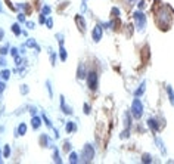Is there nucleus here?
Returning <instances> with one entry per match:
<instances>
[{"mask_svg": "<svg viewBox=\"0 0 174 164\" xmlns=\"http://www.w3.org/2000/svg\"><path fill=\"white\" fill-rule=\"evenodd\" d=\"M133 21H134V27L137 31H143L146 28V22H148V18L146 15L142 12V10H136L133 13Z\"/></svg>", "mask_w": 174, "mask_h": 164, "instance_id": "nucleus-1", "label": "nucleus"}, {"mask_svg": "<svg viewBox=\"0 0 174 164\" xmlns=\"http://www.w3.org/2000/svg\"><path fill=\"white\" fill-rule=\"evenodd\" d=\"M130 111H131V115H133L134 120H140L142 118V115H143V104H142V101L137 96H134V99L131 102Z\"/></svg>", "mask_w": 174, "mask_h": 164, "instance_id": "nucleus-2", "label": "nucleus"}, {"mask_svg": "<svg viewBox=\"0 0 174 164\" xmlns=\"http://www.w3.org/2000/svg\"><path fill=\"white\" fill-rule=\"evenodd\" d=\"M80 157H81V161H83V163H90V161L93 160V157H94V148H93L91 143H86V145H84V148H83Z\"/></svg>", "mask_w": 174, "mask_h": 164, "instance_id": "nucleus-3", "label": "nucleus"}, {"mask_svg": "<svg viewBox=\"0 0 174 164\" xmlns=\"http://www.w3.org/2000/svg\"><path fill=\"white\" fill-rule=\"evenodd\" d=\"M87 87L90 90H96L99 87V76L96 71H88L87 73Z\"/></svg>", "mask_w": 174, "mask_h": 164, "instance_id": "nucleus-4", "label": "nucleus"}, {"mask_svg": "<svg viewBox=\"0 0 174 164\" xmlns=\"http://www.w3.org/2000/svg\"><path fill=\"white\" fill-rule=\"evenodd\" d=\"M91 37H93V40L94 41H100L102 40V37H103V27H102V24H100V25H96V27L93 28V31H91Z\"/></svg>", "mask_w": 174, "mask_h": 164, "instance_id": "nucleus-5", "label": "nucleus"}, {"mask_svg": "<svg viewBox=\"0 0 174 164\" xmlns=\"http://www.w3.org/2000/svg\"><path fill=\"white\" fill-rule=\"evenodd\" d=\"M148 127L154 132V133H156V132H159L161 130V123H159V120H156V118H148Z\"/></svg>", "mask_w": 174, "mask_h": 164, "instance_id": "nucleus-6", "label": "nucleus"}, {"mask_svg": "<svg viewBox=\"0 0 174 164\" xmlns=\"http://www.w3.org/2000/svg\"><path fill=\"white\" fill-rule=\"evenodd\" d=\"M75 24H77V27L80 28V31L84 34V33H86L87 25H86V19H84L83 15H77V16H75Z\"/></svg>", "mask_w": 174, "mask_h": 164, "instance_id": "nucleus-7", "label": "nucleus"}, {"mask_svg": "<svg viewBox=\"0 0 174 164\" xmlns=\"http://www.w3.org/2000/svg\"><path fill=\"white\" fill-rule=\"evenodd\" d=\"M86 77H87L86 67H84V64H80V65H78V68H77V79L83 80V79H86Z\"/></svg>", "mask_w": 174, "mask_h": 164, "instance_id": "nucleus-8", "label": "nucleus"}, {"mask_svg": "<svg viewBox=\"0 0 174 164\" xmlns=\"http://www.w3.org/2000/svg\"><path fill=\"white\" fill-rule=\"evenodd\" d=\"M155 143H156V146L161 149V152H162V155H167V149H165V143H164V140L159 138V136H155Z\"/></svg>", "mask_w": 174, "mask_h": 164, "instance_id": "nucleus-9", "label": "nucleus"}, {"mask_svg": "<svg viewBox=\"0 0 174 164\" xmlns=\"http://www.w3.org/2000/svg\"><path fill=\"white\" fill-rule=\"evenodd\" d=\"M61 108H62V113H64V114H68V115L72 114V110H71L68 105H65V98H64V96H61Z\"/></svg>", "mask_w": 174, "mask_h": 164, "instance_id": "nucleus-10", "label": "nucleus"}, {"mask_svg": "<svg viewBox=\"0 0 174 164\" xmlns=\"http://www.w3.org/2000/svg\"><path fill=\"white\" fill-rule=\"evenodd\" d=\"M145 90H146V82H142L140 83V86L134 90V96H137V98H140L143 93H145Z\"/></svg>", "mask_w": 174, "mask_h": 164, "instance_id": "nucleus-11", "label": "nucleus"}, {"mask_svg": "<svg viewBox=\"0 0 174 164\" xmlns=\"http://www.w3.org/2000/svg\"><path fill=\"white\" fill-rule=\"evenodd\" d=\"M65 130H67V133H72V132L77 130V124L74 123V121H68L67 126H65Z\"/></svg>", "mask_w": 174, "mask_h": 164, "instance_id": "nucleus-12", "label": "nucleus"}, {"mask_svg": "<svg viewBox=\"0 0 174 164\" xmlns=\"http://www.w3.org/2000/svg\"><path fill=\"white\" fill-rule=\"evenodd\" d=\"M167 95H168V101L170 104L174 107V89L171 86H167Z\"/></svg>", "mask_w": 174, "mask_h": 164, "instance_id": "nucleus-13", "label": "nucleus"}, {"mask_svg": "<svg viewBox=\"0 0 174 164\" xmlns=\"http://www.w3.org/2000/svg\"><path fill=\"white\" fill-rule=\"evenodd\" d=\"M131 118H133V115H131V111H130V113L127 111V113L124 114V124H126V127H127V129H130Z\"/></svg>", "mask_w": 174, "mask_h": 164, "instance_id": "nucleus-14", "label": "nucleus"}, {"mask_svg": "<svg viewBox=\"0 0 174 164\" xmlns=\"http://www.w3.org/2000/svg\"><path fill=\"white\" fill-rule=\"evenodd\" d=\"M40 124H42L40 117H33V118H31V126H33V129H39Z\"/></svg>", "mask_w": 174, "mask_h": 164, "instance_id": "nucleus-15", "label": "nucleus"}, {"mask_svg": "<svg viewBox=\"0 0 174 164\" xmlns=\"http://www.w3.org/2000/svg\"><path fill=\"white\" fill-rule=\"evenodd\" d=\"M78 161H81V160L78 158V154H77V152H71V154H69V163L75 164V163H78Z\"/></svg>", "mask_w": 174, "mask_h": 164, "instance_id": "nucleus-16", "label": "nucleus"}, {"mask_svg": "<svg viewBox=\"0 0 174 164\" xmlns=\"http://www.w3.org/2000/svg\"><path fill=\"white\" fill-rule=\"evenodd\" d=\"M18 133H19V136H24L25 133H27V124L25 123H21L18 126Z\"/></svg>", "mask_w": 174, "mask_h": 164, "instance_id": "nucleus-17", "label": "nucleus"}, {"mask_svg": "<svg viewBox=\"0 0 174 164\" xmlns=\"http://www.w3.org/2000/svg\"><path fill=\"white\" fill-rule=\"evenodd\" d=\"M61 61L62 62H65L67 61V58H68V53H67V50H65V47H64V44H61Z\"/></svg>", "mask_w": 174, "mask_h": 164, "instance_id": "nucleus-18", "label": "nucleus"}, {"mask_svg": "<svg viewBox=\"0 0 174 164\" xmlns=\"http://www.w3.org/2000/svg\"><path fill=\"white\" fill-rule=\"evenodd\" d=\"M0 77H1V80H9V77H10V71H9V70H3V71L0 73Z\"/></svg>", "mask_w": 174, "mask_h": 164, "instance_id": "nucleus-19", "label": "nucleus"}, {"mask_svg": "<svg viewBox=\"0 0 174 164\" xmlns=\"http://www.w3.org/2000/svg\"><path fill=\"white\" fill-rule=\"evenodd\" d=\"M142 163H152V155L151 154H143L142 155Z\"/></svg>", "mask_w": 174, "mask_h": 164, "instance_id": "nucleus-20", "label": "nucleus"}, {"mask_svg": "<svg viewBox=\"0 0 174 164\" xmlns=\"http://www.w3.org/2000/svg\"><path fill=\"white\" fill-rule=\"evenodd\" d=\"M12 31H13V34H15V36H19V34H21L19 24H13V25H12Z\"/></svg>", "mask_w": 174, "mask_h": 164, "instance_id": "nucleus-21", "label": "nucleus"}, {"mask_svg": "<svg viewBox=\"0 0 174 164\" xmlns=\"http://www.w3.org/2000/svg\"><path fill=\"white\" fill-rule=\"evenodd\" d=\"M111 13H112V16H114V18H120V15H121V12H120V9H118V7H112Z\"/></svg>", "mask_w": 174, "mask_h": 164, "instance_id": "nucleus-22", "label": "nucleus"}, {"mask_svg": "<svg viewBox=\"0 0 174 164\" xmlns=\"http://www.w3.org/2000/svg\"><path fill=\"white\" fill-rule=\"evenodd\" d=\"M9 155H10V146L6 145V146H4V151H3V157H4V158H9Z\"/></svg>", "mask_w": 174, "mask_h": 164, "instance_id": "nucleus-23", "label": "nucleus"}, {"mask_svg": "<svg viewBox=\"0 0 174 164\" xmlns=\"http://www.w3.org/2000/svg\"><path fill=\"white\" fill-rule=\"evenodd\" d=\"M7 52H9V46H7V44H4L3 47H0V55H1V56L7 55Z\"/></svg>", "mask_w": 174, "mask_h": 164, "instance_id": "nucleus-24", "label": "nucleus"}, {"mask_svg": "<svg viewBox=\"0 0 174 164\" xmlns=\"http://www.w3.org/2000/svg\"><path fill=\"white\" fill-rule=\"evenodd\" d=\"M40 140H42V143H43V146H47V145H49V142H50V140H49V138H47V135H43Z\"/></svg>", "mask_w": 174, "mask_h": 164, "instance_id": "nucleus-25", "label": "nucleus"}, {"mask_svg": "<svg viewBox=\"0 0 174 164\" xmlns=\"http://www.w3.org/2000/svg\"><path fill=\"white\" fill-rule=\"evenodd\" d=\"M53 160H55L56 163H62V160L59 158V152H58L56 149H55V154H53Z\"/></svg>", "mask_w": 174, "mask_h": 164, "instance_id": "nucleus-26", "label": "nucleus"}, {"mask_svg": "<svg viewBox=\"0 0 174 164\" xmlns=\"http://www.w3.org/2000/svg\"><path fill=\"white\" fill-rule=\"evenodd\" d=\"M129 136H130V132H129V129H126V130H124V132L121 133V139H124V138L127 139Z\"/></svg>", "mask_w": 174, "mask_h": 164, "instance_id": "nucleus-27", "label": "nucleus"}, {"mask_svg": "<svg viewBox=\"0 0 174 164\" xmlns=\"http://www.w3.org/2000/svg\"><path fill=\"white\" fill-rule=\"evenodd\" d=\"M64 151H65V152H67V151H68V152L71 151V143H69V142H65V143H64Z\"/></svg>", "mask_w": 174, "mask_h": 164, "instance_id": "nucleus-28", "label": "nucleus"}, {"mask_svg": "<svg viewBox=\"0 0 174 164\" xmlns=\"http://www.w3.org/2000/svg\"><path fill=\"white\" fill-rule=\"evenodd\" d=\"M90 111H91V108H90V105L88 104H84V114H90Z\"/></svg>", "mask_w": 174, "mask_h": 164, "instance_id": "nucleus-29", "label": "nucleus"}, {"mask_svg": "<svg viewBox=\"0 0 174 164\" xmlns=\"http://www.w3.org/2000/svg\"><path fill=\"white\" fill-rule=\"evenodd\" d=\"M43 120H44V123H46V126H47V127H52V123H50V120H49V118H47V117H46L44 114H43Z\"/></svg>", "mask_w": 174, "mask_h": 164, "instance_id": "nucleus-30", "label": "nucleus"}, {"mask_svg": "<svg viewBox=\"0 0 174 164\" xmlns=\"http://www.w3.org/2000/svg\"><path fill=\"white\" fill-rule=\"evenodd\" d=\"M42 13H44V15H49V13H50V7H49V6H44L43 12H42Z\"/></svg>", "mask_w": 174, "mask_h": 164, "instance_id": "nucleus-31", "label": "nucleus"}, {"mask_svg": "<svg viewBox=\"0 0 174 164\" xmlns=\"http://www.w3.org/2000/svg\"><path fill=\"white\" fill-rule=\"evenodd\" d=\"M137 6H139V9H145V6H146V4H145V0H140V1L137 3Z\"/></svg>", "mask_w": 174, "mask_h": 164, "instance_id": "nucleus-32", "label": "nucleus"}, {"mask_svg": "<svg viewBox=\"0 0 174 164\" xmlns=\"http://www.w3.org/2000/svg\"><path fill=\"white\" fill-rule=\"evenodd\" d=\"M50 61H52V65H55V61H56V55L50 53Z\"/></svg>", "mask_w": 174, "mask_h": 164, "instance_id": "nucleus-33", "label": "nucleus"}, {"mask_svg": "<svg viewBox=\"0 0 174 164\" xmlns=\"http://www.w3.org/2000/svg\"><path fill=\"white\" fill-rule=\"evenodd\" d=\"M46 84H47V90H49V95H50V98H52V96H53V93H52V87H50V83L47 82Z\"/></svg>", "mask_w": 174, "mask_h": 164, "instance_id": "nucleus-34", "label": "nucleus"}, {"mask_svg": "<svg viewBox=\"0 0 174 164\" xmlns=\"http://www.w3.org/2000/svg\"><path fill=\"white\" fill-rule=\"evenodd\" d=\"M39 21H40V24H44V22H46V15H44V13H42V16H40Z\"/></svg>", "mask_w": 174, "mask_h": 164, "instance_id": "nucleus-35", "label": "nucleus"}, {"mask_svg": "<svg viewBox=\"0 0 174 164\" xmlns=\"http://www.w3.org/2000/svg\"><path fill=\"white\" fill-rule=\"evenodd\" d=\"M18 19H19L21 22H24V21H25V16H24V13H19V15H18Z\"/></svg>", "mask_w": 174, "mask_h": 164, "instance_id": "nucleus-36", "label": "nucleus"}, {"mask_svg": "<svg viewBox=\"0 0 174 164\" xmlns=\"http://www.w3.org/2000/svg\"><path fill=\"white\" fill-rule=\"evenodd\" d=\"M46 24H47V27H49V28H52V25H53V21H52V18H49Z\"/></svg>", "mask_w": 174, "mask_h": 164, "instance_id": "nucleus-37", "label": "nucleus"}, {"mask_svg": "<svg viewBox=\"0 0 174 164\" xmlns=\"http://www.w3.org/2000/svg\"><path fill=\"white\" fill-rule=\"evenodd\" d=\"M21 92H22V93L25 95V93L28 92V86H22V89H21Z\"/></svg>", "mask_w": 174, "mask_h": 164, "instance_id": "nucleus-38", "label": "nucleus"}, {"mask_svg": "<svg viewBox=\"0 0 174 164\" xmlns=\"http://www.w3.org/2000/svg\"><path fill=\"white\" fill-rule=\"evenodd\" d=\"M27 27H28V28H33V27H34V22H30V21H27Z\"/></svg>", "mask_w": 174, "mask_h": 164, "instance_id": "nucleus-39", "label": "nucleus"}, {"mask_svg": "<svg viewBox=\"0 0 174 164\" xmlns=\"http://www.w3.org/2000/svg\"><path fill=\"white\" fill-rule=\"evenodd\" d=\"M3 90H4V83L0 80V92H3Z\"/></svg>", "mask_w": 174, "mask_h": 164, "instance_id": "nucleus-40", "label": "nucleus"}, {"mask_svg": "<svg viewBox=\"0 0 174 164\" xmlns=\"http://www.w3.org/2000/svg\"><path fill=\"white\" fill-rule=\"evenodd\" d=\"M3 36H4V31L0 28V40H3Z\"/></svg>", "mask_w": 174, "mask_h": 164, "instance_id": "nucleus-41", "label": "nucleus"}, {"mask_svg": "<svg viewBox=\"0 0 174 164\" xmlns=\"http://www.w3.org/2000/svg\"><path fill=\"white\" fill-rule=\"evenodd\" d=\"M16 52H18L16 49H12V56H16Z\"/></svg>", "mask_w": 174, "mask_h": 164, "instance_id": "nucleus-42", "label": "nucleus"}, {"mask_svg": "<svg viewBox=\"0 0 174 164\" xmlns=\"http://www.w3.org/2000/svg\"><path fill=\"white\" fill-rule=\"evenodd\" d=\"M0 65H1V67L4 65V59H3V58H0Z\"/></svg>", "mask_w": 174, "mask_h": 164, "instance_id": "nucleus-43", "label": "nucleus"}, {"mask_svg": "<svg viewBox=\"0 0 174 164\" xmlns=\"http://www.w3.org/2000/svg\"><path fill=\"white\" fill-rule=\"evenodd\" d=\"M0 12H3V9H1V4H0Z\"/></svg>", "mask_w": 174, "mask_h": 164, "instance_id": "nucleus-44", "label": "nucleus"}]
</instances>
